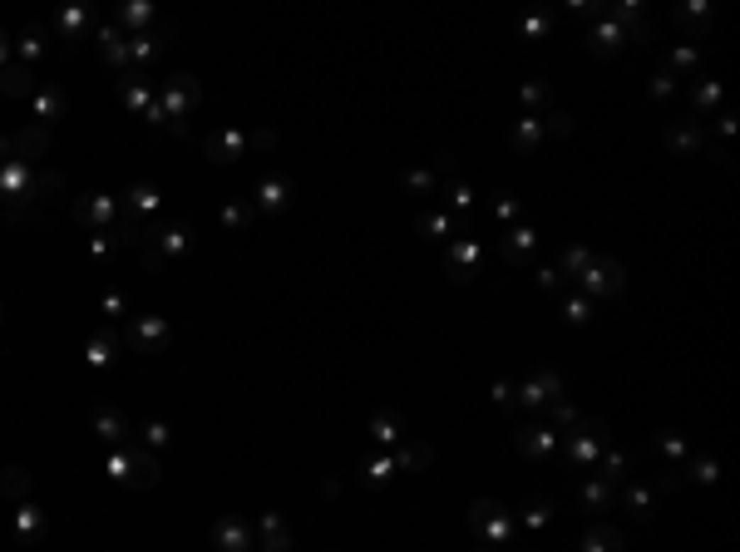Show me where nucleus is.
<instances>
[{"instance_id":"nucleus-5","label":"nucleus","mask_w":740,"mask_h":552,"mask_svg":"<svg viewBox=\"0 0 740 552\" xmlns=\"http://www.w3.org/2000/svg\"><path fill=\"white\" fill-rule=\"evenodd\" d=\"M519 444L529 449L533 458H543V454H553V444H558V429H543V424H533V429H519Z\"/></svg>"},{"instance_id":"nucleus-8","label":"nucleus","mask_w":740,"mask_h":552,"mask_svg":"<svg viewBox=\"0 0 740 552\" xmlns=\"http://www.w3.org/2000/svg\"><path fill=\"white\" fill-rule=\"evenodd\" d=\"M217 538H222V548H227V552H247V533H242V523H237V518H222Z\"/></svg>"},{"instance_id":"nucleus-23","label":"nucleus","mask_w":740,"mask_h":552,"mask_svg":"<svg viewBox=\"0 0 740 552\" xmlns=\"http://www.w3.org/2000/svg\"><path fill=\"white\" fill-rule=\"evenodd\" d=\"M420 227H424V232H449V218H439V213H424Z\"/></svg>"},{"instance_id":"nucleus-4","label":"nucleus","mask_w":740,"mask_h":552,"mask_svg":"<svg viewBox=\"0 0 740 552\" xmlns=\"http://www.w3.org/2000/svg\"><path fill=\"white\" fill-rule=\"evenodd\" d=\"M499 247H504V257H509V261H524L533 247H538V237H533L529 227H514V232H504V242H499Z\"/></svg>"},{"instance_id":"nucleus-2","label":"nucleus","mask_w":740,"mask_h":552,"mask_svg":"<svg viewBox=\"0 0 740 552\" xmlns=\"http://www.w3.org/2000/svg\"><path fill=\"white\" fill-rule=\"evenodd\" d=\"M474 528H484L494 543H509V538H514V513L499 508L494 498H479V503H474Z\"/></svg>"},{"instance_id":"nucleus-12","label":"nucleus","mask_w":740,"mask_h":552,"mask_svg":"<svg viewBox=\"0 0 740 552\" xmlns=\"http://www.w3.org/2000/svg\"><path fill=\"white\" fill-rule=\"evenodd\" d=\"M666 138H671L676 148H696V143H701V128H696V118H691V123H681V128H671Z\"/></svg>"},{"instance_id":"nucleus-1","label":"nucleus","mask_w":740,"mask_h":552,"mask_svg":"<svg viewBox=\"0 0 740 552\" xmlns=\"http://www.w3.org/2000/svg\"><path fill=\"white\" fill-rule=\"evenodd\" d=\"M602 444H607V419H592V424H578L568 434V449H573V468L587 473L597 458H602Z\"/></svg>"},{"instance_id":"nucleus-26","label":"nucleus","mask_w":740,"mask_h":552,"mask_svg":"<svg viewBox=\"0 0 740 552\" xmlns=\"http://www.w3.org/2000/svg\"><path fill=\"white\" fill-rule=\"evenodd\" d=\"M454 208L469 213V208H474V193H469V188H454Z\"/></svg>"},{"instance_id":"nucleus-19","label":"nucleus","mask_w":740,"mask_h":552,"mask_svg":"<svg viewBox=\"0 0 740 552\" xmlns=\"http://www.w3.org/2000/svg\"><path fill=\"white\" fill-rule=\"evenodd\" d=\"M282 193H287L282 183H262V208H277V203H282Z\"/></svg>"},{"instance_id":"nucleus-22","label":"nucleus","mask_w":740,"mask_h":552,"mask_svg":"<svg viewBox=\"0 0 740 552\" xmlns=\"http://www.w3.org/2000/svg\"><path fill=\"white\" fill-rule=\"evenodd\" d=\"M587 311H592L587 296H573V301H568V316H573V321H587Z\"/></svg>"},{"instance_id":"nucleus-13","label":"nucleus","mask_w":740,"mask_h":552,"mask_svg":"<svg viewBox=\"0 0 740 552\" xmlns=\"http://www.w3.org/2000/svg\"><path fill=\"white\" fill-rule=\"evenodd\" d=\"M114 213H118V203H114V198H94V203H84V218H89V222H109Z\"/></svg>"},{"instance_id":"nucleus-14","label":"nucleus","mask_w":740,"mask_h":552,"mask_svg":"<svg viewBox=\"0 0 740 552\" xmlns=\"http://www.w3.org/2000/svg\"><path fill=\"white\" fill-rule=\"evenodd\" d=\"M454 261H464V266H479V242L459 237V242H454Z\"/></svg>"},{"instance_id":"nucleus-9","label":"nucleus","mask_w":740,"mask_h":552,"mask_svg":"<svg viewBox=\"0 0 740 552\" xmlns=\"http://www.w3.org/2000/svg\"><path fill=\"white\" fill-rule=\"evenodd\" d=\"M60 109H65V99H60L55 89H40V94H35V113H40V118H50V123H55Z\"/></svg>"},{"instance_id":"nucleus-30","label":"nucleus","mask_w":740,"mask_h":552,"mask_svg":"<svg viewBox=\"0 0 740 552\" xmlns=\"http://www.w3.org/2000/svg\"><path fill=\"white\" fill-rule=\"evenodd\" d=\"M0 60H5V35H0Z\"/></svg>"},{"instance_id":"nucleus-15","label":"nucleus","mask_w":740,"mask_h":552,"mask_svg":"<svg viewBox=\"0 0 740 552\" xmlns=\"http://www.w3.org/2000/svg\"><path fill=\"white\" fill-rule=\"evenodd\" d=\"M375 439H380V444H395V439H400V419H375Z\"/></svg>"},{"instance_id":"nucleus-16","label":"nucleus","mask_w":740,"mask_h":552,"mask_svg":"<svg viewBox=\"0 0 740 552\" xmlns=\"http://www.w3.org/2000/svg\"><path fill=\"white\" fill-rule=\"evenodd\" d=\"M99 434H104L109 444L123 439V419H114V415H99Z\"/></svg>"},{"instance_id":"nucleus-11","label":"nucleus","mask_w":740,"mask_h":552,"mask_svg":"<svg viewBox=\"0 0 740 552\" xmlns=\"http://www.w3.org/2000/svg\"><path fill=\"white\" fill-rule=\"evenodd\" d=\"M582 498H587L592 508H607V503H612V483H602V478H592V483H582Z\"/></svg>"},{"instance_id":"nucleus-3","label":"nucleus","mask_w":740,"mask_h":552,"mask_svg":"<svg viewBox=\"0 0 740 552\" xmlns=\"http://www.w3.org/2000/svg\"><path fill=\"white\" fill-rule=\"evenodd\" d=\"M558 395H563V380H558V375H548V370H538L529 385H524V405H533V410H553V405H558Z\"/></svg>"},{"instance_id":"nucleus-6","label":"nucleus","mask_w":740,"mask_h":552,"mask_svg":"<svg viewBox=\"0 0 740 552\" xmlns=\"http://www.w3.org/2000/svg\"><path fill=\"white\" fill-rule=\"evenodd\" d=\"M0 89H5L10 99H20V94H30V69H25V64H15V69H5V74H0Z\"/></svg>"},{"instance_id":"nucleus-20","label":"nucleus","mask_w":740,"mask_h":552,"mask_svg":"<svg viewBox=\"0 0 740 552\" xmlns=\"http://www.w3.org/2000/svg\"><path fill=\"white\" fill-rule=\"evenodd\" d=\"M5 493H15V498L25 493V473L20 468H5Z\"/></svg>"},{"instance_id":"nucleus-29","label":"nucleus","mask_w":740,"mask_h":552,"mask_svg":"<svg viewBox=\"0 0 740 552\" xmlns=\"http://www.w3.org/2000/svg\"><path fill=\"white\" fill-rule=\"evenodd\" d=\"M499 218H519V203L514 198H499Z\"/></svg>"},{"instance_id":"nucleus-27","label":"nucleus","mask_w":740,"mask_h":552,"mask_svg":"<svg viewBox=\"0 0 740 552\" xmlns=\"http://www.w3.org/2000/svg\"><path fill=\"white\" fill-rule=\"evenodd\" d=\"M524 99H529V104H543V99H548V84H529Z\"/></svg>"},{"instance_id":"nucleus-31","label":"nucleus","mask_w":740,"mask_h":552,"mask_svg":"<svg viewBox=\"0 0 740 552\" xmlns=\"http://www.w3.org/2000/svg\"><path fill=\"white\" fill-rule=\"evenodd\" d=\"M479 552H499V548H479Z\"/></svg>"},{"instance_id":"nucleus-10","label":"nucleus","mask_w":740,"mask_h":552,"mask_svg":"<svg viewBox=\"0 0 740 552\" xmlns=\"http://www.w3.org/2000/svg\"><path fill=\"white\" fill-rule=\"evenodd\" d=\"M627 508H632L641 523H651V493H646L641 483H632V488H627Z\"/></svg>"},{"instance_id":"nucleus-17","label":"nucleus","mask_w":740,"mask_h":552,"mask_svg":"<svg viewBox=\"0 0 740 552\" xmlns=\"http://www.w3.org/2000/svg\"><path fill=\"white\" fill-rule=\"evenodd\" d=\"M696 104H701V109L721 104V84H696Z\"/></svg>"},{"instance_id":"nucleus-21","label":"nucleus","mask_w":740,"mask_h":552,"mask_svg":"<svg viewBox=\"0 0 740 552\" xmlns=\"http://www.w3.org/2000/svg\"><path fill=\"white\" fill-rule=\"evenodd\" d=\"M20 528H25V533H40V528H45V518H40L35 508H20Z\"/></svg>"},{"instance_id":"nucleus-28","label":"nucleus","mask_w":740,"mask_h":552,"mask_svg":"<svg viewBox=\"0 0 740 552\" xmlns=\"http://www.w3.org/2000/svg\"><path fill=\"white\" fill-rule=\"evenodd\" d=\"M661 449H666L671 458H681V454H686V444H681V439H671V434H661Z\"/></svg>"},{"instance_id":"nucleus-7","label":"nucleus","mask_w":740,"mask_h":552,"mask_svg":"<svg viewBox=\"0 0 740 552\" xmlns=\"http://www.w3.org/2000/svg\"><path fill=\"white\" fill-rule=\"evenodd\" d=\"M538 133H543V113H529V118H519L514 143H519V148H538Z\"/></svg>"},{"instance_id":"nucleus-25","label":"nucleus","mask_w":740,"mask_h":552,"mask_svg":"<svg viewBox=\"0 0 740 552\" xmlns=\"http://www.w3.org/2000/svg\"><path fill=\"white\" fill-rule=\"evenodd\" d=\"M548 523V503H533L529 508V528H543Z\"/></svg>"},{"instance_id":"nucleus-24","label":"nucleus","mask_w":740,"mask_h":552,"mask_svg":"<svg viewBox=\"0 0 740 552\" xmlns=\"http://www.w3.org/2000/svg\"><path fill=\"white\" fill-rule=\"evenodd\" d=\"M410 188H415V193H434V173H415Z\"/></svg>"},{"instance_id":"nucleus-18","label":"nucleus","mask_w":740,"mask_h":552,"mask_svg":"<svg viewBox=\"0 0 740 552\" xmlns=\"http://www.w3.org/2000/svg\"><path fill=\"white\" fill-rule=\"evenodd\" d=\"M681 473H691L696 483H711V478H716V463H706V458H701V463H691V468H681Z\"/></svg>"}]
</instances>
